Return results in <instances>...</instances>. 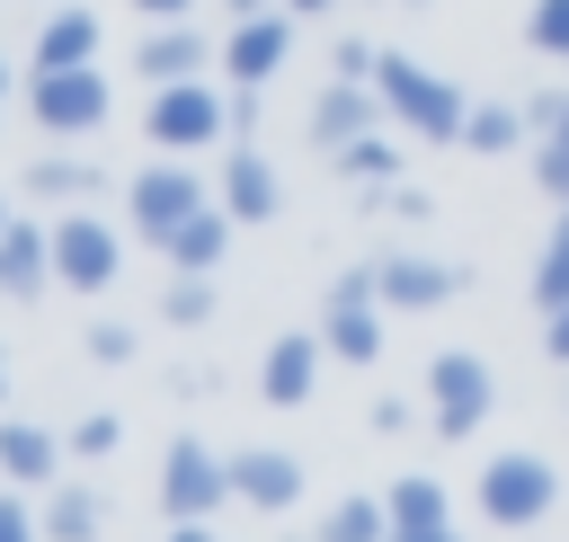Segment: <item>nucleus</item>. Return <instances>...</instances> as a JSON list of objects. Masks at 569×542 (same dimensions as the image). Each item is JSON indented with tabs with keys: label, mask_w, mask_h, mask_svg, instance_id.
Returning a JSON list of instances; mask_svg holds the SVG:
<instances>
[{
	"label": "nucleus",
	"mask_w": 569,
	"mask_h": 542,
	"mask_svg": "<svg viewBox=\"0 0 569 542\" xmlns=\"http://www.w3.org/2000/svg\"><path fill=\"white\" fill-rule=\"evenodd\" d=\"M222 249H231V213H222V195H213L204 213H187V222L169 231V249H160V258H169L178 275H213V267H222Z\"/></svg>",
	"instance_id": "18"
},
{
	"label": "nucleus",
	"mask_w": 569,
	"mask_h": 542,
	"mask_svg": "<svg viewBox=\"0 0 569 542\" xmlns=\"http://www.w3.org/2000/svg\"><path fill=\"white\" fill-rule=\"evenodd\" d=\"M525 36H533V53H551V62H569V0H533V18H525Z\"/></svg>",
	"instance_id": "30"
},
{
	"label": "nucleus",
	"mask_w": 569,
	"mask_h": 542,
	"mask_svg": "<svg viewBox=\"0 0 569 542\" xmlns=\"http://www.w3.org/2000/svg\"><path fill=\"white\" fill-rule=\"evenodd\" d=\"M320 338H329V355H347V364H373V355H382V293H373V267H347V275L329 284Z\"/></svg>",
	"instance_id": "7"
},
{
	"label": "nucleus",
	"mask_w": 569,
	"mask_h": 542,
	"mask_svg": "<svg viewBox=\"0 0 569 542\" xmlns=\"http://www.w3.org/2000/svg\"><path fill=\"white\" fill-rule=\"evenodd\" d=\"M89 355H98V364H133V329L98 320V329H89Z\"/></svg>",
	"instance_id": "32"
},
{
	"label": "nucleus",
	"mask_w": 569,
	"mask_h": 542,
	"mask_svg": "<svg viewBox=\"0 0 569 542\" xmlns=\"http://www.w3.org/2000/svg\"><path fill=\"white\" fill-rule=\"evenodd\" d=\"M284 62H293V9L231 18V36H222V71H231V89H267Z\"/></svg>",
	"instance_id": "8"
},
{
	"label": "nucleus",
	"mask_w": 569,
	"mask_h": 542,
	"mask_svg": "<svg viewBox=\"0 0 569 542\" xmlns=\"http://www.w3.org/2000/svg\"><path fill=\"white\" fill-rule=\"evenodd\" d=\"M382 89L373 80H329L320 98H311V142L320 151H347V142H365V133H382Z\"/></svg>",
	"instance_id": "12"
},
{
	"label": "nucleus",
	"mask_w": 569,
	"mask_h": 542,
	"mask_svg": "<svg viewBox=\"0 0 569 542\" xmlns=\"http://www.w3.org/2000/svg\"><path fill=\"white\" fill-rule=\"evenodd\" d=\"M525 133H533V124H525V107H498V98H489V107H471L462 151H489V160H498V151H516Z\"/></svg>",
	"instance_id": "24"
},
{
	"label": "nucleus",
	"mask_w": 569,
	"mask_h": 542,
	"mask_svg": "<svg viewBox=\"0 0 569 542\" xmlns=\"http://www.w3.org/2000/svg\"><path fill=\"white\" fill-rule=\"evenodd\" d=\"M0 542H36V515H27V498H0Z\"/></svg>",
	"instance_id": "35"
},
{
	"label": "nucleus",
	"mask_w": 569,
	"mask_h": 542,
	"mask_svg": "<svg viewBox=\"0 0 569 542\" xmlns=\"http://www.w3.org/2000/svg\"><path fill=\"white\" fill-rule=\"evenodd\" d=\"M98 187H107V178H98L89 160H62V151H44V160L27 169V195H44V204H62V213H71V204H89Z\"/></svg>",
	"instance_id": "21"
},
{
	"label": "nucleus",
	"mask_w": 569,
	"mask_h": 542,
	"mask_svg": "<svg viewBox=\"0 0 569 542\" xmlns=\"http://www.w3.org/2000/svg\"><path fill=\"white\" fill-rule=\"evenodd\" d=\"M560 116H569V89H533V98H525V124H533V142H542Z\"/></svg>",
	"instance_id": "33"
},
{
	"label": "nucleus",
	"mask_w": 569,
	"mask_h": 542,
	"mask_svg": "<svg viewBox=\"0 0 569 542\" xmlns=\"http://www.w3.org/2000/svg\"><path fill=\"white\" fill-rule=\"evenodd\" d=\"M311 542H391V506L382 498H338Z\"/></svg>",
	"instance_id": "22"
},
{
	"label": "nucleus",
	"mask_w": 569,
	"mask_h": 542,
	"mask_svg": "<svg viewBox=\"0 0 569 542\" xmlns=\"http://www.w3.org/2000/svg\"><path fill=\"white\" fill-rule=\"evenodd\" d=\"M9 222H18V213H9V204H0V231H9Z\"/></svg>",
	"instance_id": "43"
},
{
	"label": "nucleus",
	"mask_w": 569,
	"mask_h": 542,
	"mask_svg": "<svg viewBox=\"0 0 569 542\" xmlns=\"http://www.w3.org/2000/svg\"><path fill=\"white\" fill-rule=\"evenodd\" d=\"M533 178H542V195H551V204H569V116L533 142Z\"/></svg>",
	"instance_id": "29"
},
{
	"label": "nucleus",
	"mask_w": 569,
	"mask_h": 542,
	"mask_svg": "<svg viewBox=\"0 0 569 542\" xmlns=\"http://www.w3.org/2000/svg\"><path fill=\"white\" fill-rule=\"evenodd\" d=\"M53 284V231L44 222H9L0 231V293L9 302H36Z\"/></svg>",
	"instance_id": "16"
},
{
	"label": "nucleus",
	"mask_w": 569,
	"mask_h": 542,
	"mask_svg": "<svg viewBox=\"0 0 569 542\" xmlns=\"http://www.w3.org/2000/svg\"><path fill=\"white\" fill-rule=\"evenodd\" d=\"M489 400H498V382H489V364H480L471 347H445V355H427V426H436L445 444L480 435Z\"/></svg>",
	"instance_id": "2"
},
{
	"label": "nucleus",
	"mask_w": 569,
	"mask_h": 542,
	"mask_svg": "<svg viewBox=\"0 0 569 542\" xmlns=\"http://www.w3.org/2000/svg\"><path fill=\"white\" fill-rule=\"evenodd\" d=\"M222 9H231V18H258V9H276V0H222Z\"/></svg>",
	"instance_id": "42"
},
{
	"label": "nucleus",
	"mask_w": 569,
	"mask_h": 542,
	"mask_svg": "<svg viewBox=\"0 0 569 542\" xmlns=\"http://www.w3.org/2000/svg\"><path fill=\"white\" fill-rule=\"evenodd\" d=\"M329 169H338V178H356V187H391V178H400V142H382V133H365V142H347V151H329Z\"/></svg>",
	"instance_id": "25"
},
{
	"label": "nucleus",
	"mask_w": 569,
	"mask_h": 542,
	"mask_svg": "<svg viewBox=\"0 0 569 542\" xmlns=\"http://www.w3.org/2000/svg\"><path fill=\"white\" fill-rule=\"evenodd\" d=\"M71 444H80V453H116V418H107V409H98V418H80V426H71Z\"/></svg>",
	"instance_id": "34"
},
{
	"label": "nucleus",
	"mask_w": 569,
	"mask_h": 542,
	"mask_svg": "<svg viewBox=\"0 0 569 542\" xmlns=\"http://www.w3.org/2000/svg\"><path fill=\"white\" fill-rule=\"evenodd\" d=\"M533 302L542 311H569V204L551 213V231H542V258H533Z\"/></svg>",
	"instance_id": "23"
},
{
	"label": "nucleus",
	"mask_w": 569,
	"mask_h": 542,
	"mask_svg": "<svg viewBox=\"0 0 569 542\" xmlns=\"http://www.w3.org/2000/svg\"><path fill=\"white\" fill-rule=\"evenodd\" d=\"M382 213H400V222H418V213H436V204H427L418 187H391V195H382Z\"/></svg>",
	"instance_id": "36"
},
{
	"label": "nucleus",
	"mask_w": 569,
	"mask_h": 542,
	"mask_svg": "<svg viewBox=\"0 0 569 542\" xmlns=\"http://www.w3.org/2000/svg\"><path fill=\"white\" fill-rule=\"evenodd\" d=\"M160 320H169V329H204V320H213V275H178V284L160 293Z\"/></svg>",
	"instance_id": "27"
},
{
	"label": "nucleus",
	"mask_w": 569,
	"mask_h": 542,
	"mask_svg": "<svg viewBox=\"0 0 569 542\" xmlns=\"http://www.w3.org/2000/svg\"><path fill=\"white\" fill-rule=\"evenodd\" d=\"M391 533H418V524H445V489L427 480V471H409V480H391Z\"/></svg>",
	"instance_id": "26"
},
{
	"label": "nucleus",
	"mask_w": 569,
	"mask_h": 542,
	"mask_svg": "<svg viewBox=\"0 0 569 542\" xmlns=\"http://www.w3.org/2000/svg\"><path fill=\"white\" fill-rule=\"evenodd\" d=\"M44 533H53V542H98V498H89V489H62V498L44 506Z\"/></svg>",
	"instance_id": "28"
},
{
	"label": "nucleus",
	"mask_w": 569,
	"mask_h": 542,
	"mask_svg": "<svg viewBox=\"0 0 569 542\" xmlns=\"http://www.w3.org/2000/svg\"><path fill=\"white\" fill-rule=\"evenodd\" d=\"M400 9H427V0H400Z\"/></svg>",
	"instance_id": "45"
},
{
	"label": "nucleus",
	"mask_w": 569,
	"mask_h": 542,
	"mask_svg": "<svg viewBox=\"0 0 569 542\" xmlns=\"http://www.w3.org/2000/svg\"><path fill=\"white\" fill-rule=\"evenodd\" d=\"M116 258H124V249H116V231H107L98 213H80V204H71V213L53 222V284L98 293V284H116Z\"/></svg>",
	"instance_id": "10"
},
{
	"label": "nucleus",
	"mask_w": 569,
	"mask_h": 542,
	"mask_svg": "<svg viewBox=\"0 0 569 542\" xmlns=\"http://www.w3.org/2000/svg\"><path fill=\"white\" fill-rule=\"evenodd\" d=\"M373 89H382L391 124L418 133V142H462V124H471V98H462L445 71L409 62V53H382V62H373Z\"/></svg>",
	"instance_id": "1"
},
{
	"label": "nucleus",
	"mask_w": 569,
	"mask_h": 542,
	"mask_svg": "<svg viewBox=\"0 0 569 542\" xmlns=\"http://www.w3.org/2000/svg\"><path fill=\"white\" fill-rule=\"evenodd\" d=\"M196 0H133V18H151V27H169V18H187Z\"/></svg>",
	"instance_id": "38"
},
{
	"label": "nucleus",
	"mask_w": 569,
	"mask_h": 542,
	"mask_svg": "<svg viewBox=\"0 0 569 542\" xmlns=\"http://www.w3.org/2000/svg\"><path fill=\"white\" fill-rule=\"evenodd\" d=\"M222 498H231V462H213L196 435H178L169 462H160V506H169L178 524H204Z\"/></svg>",
	"instance_id": "9"
},
{
	"label": "nucleus",
	"mask_w": 569,
	"mask_h": 542,
	"mask_svg": "<svg viewBox=\"0 0 569 542\" xmlns=\"http://www.w3.org/2000/svg\"><path fill=\"white\" fill-rule=\"evenodd\" d=\"M169 542H213V524H178V533H169Z\"/></svg>",
	"instance_id": "41"
},
{
	"label": "nucleus",
	"mask_w": 569,
	"mask_h": 542,
	"mask_svg": "<svg viewBox=\"0 0 569 542\" xmlns=\"http://www.w3.org/2000/svg\"><path fill=\"white\" fill-rule=\"evenodd\" d=\"M231 498L258 506V515H284L302 498V462L276 453V444H249V453H231Z\"/></svg>",
	"instance_id": "14"
},
{
	"label": "nucleus",
	"mask_w": 569,
	"mask_h": 542,
	"mask_svg": "<svg viewBox=\"0 0 569 542\" xmlns=\"http://www.w3.org/2000/svg\"><path fill=\"white\" fill-rule=\"evenodd\" d=\"M27 107H36V124L53 142H71V133H98L116 98H107V71L98 62H71V71H27Z\"/></svg>",
	"instance_id": "4"
},
{
	"label": "nucleus",
	"mask_w": 569,
	"mask_h": 542,
	"mask_svg": "<svg viewBox=\"0 0 569 542\" xmlns=\"http://www.w3.org/2000/svg\"><path fill=\"white\" fill-rule=\"evenodd\" d=\"M284 9H293V18H329L338 0H284Z\"/></svg>",
	"instance_id": "40"
},
{
	"label": "nucleus",
	"mask_w": 569,
	"mask_h": 542,
	"mask_svg": "<svg viewBox=\"0 0 569 542\" xmlns=\"http://www.w3.org/2000/svg\"><path fill=\"white\" fill-rule=\"evenodd\" d=\"M551 498H560V471H551L542 453H489V462H480V515H489L498 533L542 524Z\"/></svg>",
	"instance_id": "3"
},
{
	"label": "nucleus",
	"mask_w": 569,
	"mask_h": 542,
	"mask_svg": "<svg viewBox=\"0 0 569 542\" xmlns=\"http://www.w3.org/2000/svg\"><path fill=\"white\" fill-rule=\"evenodd\" d=\"M213 195H222L231 222H276V213H284V178H276V160H267L258 142H231V151H222Z\"/></svg>",
	"instance_id": "11"
},
{
	"label": "nucleus",
	"mask_w": 569,
	"mask_h": 542,
	"mask_svg": "<svg viewBox=\"0 0 569 542\" xmlns=\"http://www.w3.org/2000/svg\"><path fill=\"white\" fill-rule=\"evenodd\" d=\"M391 542H462L453 524H418V533H391Z\"/></svg>",
	"instance_id": "39"
},
{
	"label": "nucleus",
	"mask_w": 569,
	"mask_h": 542,
	"mask_svg": "<svg viewBox=\"0 0 569 542\" xmlns=\"http://www.w3.org/2000/svg\"><path fill=\"white\" fill-rule=\"evenodd\" d=\"M133 71H142L151 89H169V80H204V71H213V36H204V27H187V18H169V27H142V44H133Z\"/></svg>",
	"instance_id": "13"
},
{
	"label": "nucleus",
	"mask_w": 569,
	"mask_h": 542,
	"mask_svg": "<svg viewBox=\"0 0 569 542\" xmlns=\"http://www.w3.org/2000/svg\"><path fill=\"white\" fill-rule=\"evenodd\" d=\"M0 391H9V364H0Z\"/></svg>",
	"instance_id": "46"
},
{
	"label": "nucleus",
	"mask_w": 569,
	"mask_h": 542,
	"mask_svg": "<svg viewBox=\"0 0 569 542\" xmlns=\"http://www.w3.org/2000/svg\"><path fill=\"white\" fill-rule=\"evenodd\" d=\"M0 471H9L18 489H44V480H53V435L27 426V418H0Z\"/></svg>",
	"instance_id": "20"
},
{
	"label": "nucleus",
	"mask_w": 569,
	"mask_h": 542,
	"mask_svg": "<svg viewBox=\"0 0 569 542\" xmlns=\"http://www.w3.org/2000/svg\"><path fill=\"white\" fill-rule=\"evenodd\" d=\"M542 355H560V364H569V311H542Z\"/></svg>",
	"instance_id": "37"
},
{
	"label": "nucleus",
	"mask_w": 569,
	"mask_h": 542,
	"mask_svg": "<svg viewBox=\"0 0 569 542\" xmlns=\"http://www.w3.org/2000/svg\"><path fill=\"white\" fill-rule=\"evenodd\" d=\"M142 133H151L160 151H204V142H222V133H231V98H222L213 80H169V89L151 98Z\"/></svg>",
	"instance_id": "5"
},
{
	"label": "nucleus",
	"mask_w": 569,
	"mask_h": 542,
	"mask_svg": "<svg viewBox=\"0 0 569 542\" xmlns=\"http://www.w3.org/2000/svg\"><path fill=\"white\" fill-rule=\"evenodd\" d=\"M0 98H9V62H0Z\"/></svg>",
	"instance_id": "44"
},
{
	"label": "nucleus",
	"mask_w": 569,
	"mask_h": 542,
	"mask_svg": "<svg viewBox=\"0 0 569 542\" xmlns=\"http://www.w3.org/2000/svg\"><path fill=\"white\" fill-rule=\"evenodd\" d=\"M373 293H382L391 311H436V302L462 293V275L436 267V258H373Z\"/></svg>",
	"instance_id": "15"
},
{
	"label": "nucleus",
	"mask_w": 569,
	"mask_h": 542,
	"mask_svg": "<svg viewBox=\"0 0 569 542\" xmlns=\"http://www.w3.org/2000/svg\"><path fill=\"white\" fill-rule=\"evenodd\" d=\"M71 62H98V9H53L36 27V71H71Z\"/></svg>",
	"instance_id": "19"
},
{
	"label": "nucleus",
	"mask_w": 569,
	"mask_h": 542,
	"mask_svg": "<svg viewBox=\"0 0 569 542\" xmlns=\"http://www.w3.org/2000/svg\"><path fill=\"white\" fill-rule=\"evenodd\" d=\"M124 204H133V231H142L151 249H169V231H178L187 213H204L213 195H204V178H196L187 160H151V169H133Z\"/></svg>",
	"instance_id": "6"
},
{
	"label": "nucleus",
	"mask_w": 569,
	"mask_h": 542,
	"mask_svg": "<svg viewBox=\"0 0 569 542\" xmlns=\"http://www.w3.org/2000/svg\"><path fill=\"white\" fill-rule=\"evenodd\" d=\"M338 80H373V62H382V44H365V36H338Z\"/></svg>",
	"instance_id": "31"
},
{
	"label": "nucleus",
	"mask_w": 569,
	"mask_h": 542,
	"mask_svg": "<svg viewBox=\"0 0 569 542\" xmlns=\"http://www.w3.org/2000/svg\"><path fill=\"white\" fill-rule=\"evenodd\" d=\"M320 355H329V338H276L267 347V364H258V391L276 400V409H293V400H311V382H320Z\"/></svg>",
	"instance_id": "17"
}]
</instances>
